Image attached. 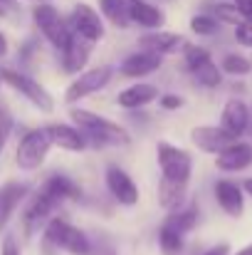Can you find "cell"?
I'll return each instance as SVG.
<instances>
[{
    "label": "cell",
    "mask_w": 252,
    "mask_h": 255,
    "mask_svg": "<svg viewBox=\"0 0 252 255\" xmlns=\"http://www.w3.org/2000/svg\"><path fill=\"white\" fill-rule=\"evenodd\" d=\"M70 117L82 127V131L94 146H126V144H131L129 131L106 117H99V114L86 112V109H72Z\"/></svg>",
    "instance_id": "cell-1"
},
{
    "label": "cell",
    "mask_w": 252,
    "mask_h": 255,
    "mask_svg": "<svg viewBox=\"0 0 252 255\" xmlns=\"http://www.w3.org/2000/svg\"><path fill=\"white\" fill-rule=\"evenodd\" d=\"M45 241L52 243L55 248H62L72 255H89L91 253V243L80 228H75L72 223L62 221V218H52L45 228Z\"/></svg>",
    "instance_id": "cell-2"
},
{
    "label": "cell",
    "mask_w": 252,
    "mask_h": 255,
    "mask_svg": "<svg viewBox=\"0 0 252 255\" xmlns=\"http://www.w3.org/2000/svg\"><path fill=\"white\" fill-rule=\"evenodd\" d=\"M52 146V139H50V131L47 127L45 129H32L22 136L20 146H17V166L22 171H35L47 156Z\"/></svg>",
    "instance_id": "cell-3"
},
{
    "label": "cell",
    "mask_w": 252,
    "mask_h": 255,
    "mask_svg": "<svg viewBox=\"0 0 252 255\" xmlns=\"http://www.w3.org/2000/svg\"><path fill=\"white\" fill-rule=\"evenodd\" d=\"M159 169H161V181H170V183H185L190 181V156L170 144H159Z\"/></svg>",
    "instance_id": "cell-4"
},
{
    "label": "cell",
    "mask_w": 252,
    "mask_h": 255,
    "mask_svg": "<svg viewBox=\"0 0 252 255\" xmlns=\"http://www.w3.org/2000/svg\"><path fill=\"white\" fill-rule=\"evenodd\" d=\"M40 32L57 47V50H65L72 40V32H70V25L65 22V17L52 7V5H37L35 12H32Z\"/></svg>",
    "instance_id": "cell-5"
},
{
    "label": "cell",
    "mask_w": 252,
    "mask_h": 255,
    "mask_svg": "<svg viewBox=\"0 0 252 255\" xmlns=\"http://www.w3.org/2000/svg\"><path fill=\"white\" fill-rule=\"evenodd\" d=\"M0 77L12 87V89H17L20 94H25V97H27L35 107H40L42 112H52V104H55V102H52L50 92L40 85V82H35L32 77H27V75H22V72H17V70H2Z\"/></svg>",
    "instance_id": "cell-6"
},
{
    "label": "cell",
    "mask_w": 252,
    "mask_h": 255,
    "mask_svg": "<svg viewBox=\"0 0 252 255\" xmlns=\"http://www.w3.org/2000/svg\"><path fill=\"white\" fill-rule=\"evenodd\" d=\"M70 32L86 42H96L104 37V22L94 7L80 2V5H75V10L70 15Z\"/></svg>",
    "instance_id": "cell-7"
},
{
    "label": "cell",
    "mask_w": 252,
    "mask_h": 255,
    "mask_svg": "<svg viewBox=\"0 0 252 255\" xmlns=\"http://www.w3.org/2000/svg\"><path fill=\"white\" fill-rule=\"evenodd\" d=\"M109 80H111V70L109 67H94V70L80 75L72 85L67 87V94L65 97H67V102H80L84 97L104 89V87L109 85Z\"/></svg>",
    "instance_id": "cell-8"
},
{
    "label": "cell",
    "mask_w": 252,
    "mask_h": 255,
    "mask_svg": "<svg viewBox=\"0 0 252 255\" xmlns=\"http://www.w3.org/2000/svg\"><path fill=\"white\" fill-rule=\"evenodd\" d=\"M190 139H193V144L200 149V151H205V154H223L228 146H233L238 139H233L228 131H223L220 127H195L193 131H190Z\"/></svg>",
    "instance_id": "cell-9"
},
{
    "label": "cell",
    "mask_w": 252,
    "mask_h": 255,
    "mask_svg": "<svg viewBox=\"0 0 252 255\" xmlns=\"http://www.w3.org/2000/svg\"><path fill=\"white\" fill-rule=\"evenodd\" d=\"M248 124H250L248 104L243 99H228L223 107V114H220V129L228 131L233 139H238L248 131Z\"/></svg>",
    "instance_id": "cell-10"
},
{
    "label": "cell",
    "mask_w": 252,
    "mask_h": 255,
    "mask_svg": "<svg viewBox=\"0 0 252 255\" xmlns=\"http://www.w3.org/2000/svg\"><path fill=\"white\" fill-rule=\"evenodd\" d=\"M106 186H109L111 196H114L119 203H124V206H134V203L139 201V188H136V183L131 181V176H129L126 171H121L119 166L106 169Z\"/></svg>",
    "instance_id": "cell-11"
},
{
    "label": "cell",
    "mask_w": 252,
    "mask_h": 255,
    "mask_svg": "<svg viewBox=\"0 0 252 255\" xmlns=\"http://www.w3.org/2000/svg\"><path fill=\"white\" fill-rule=\"evenodd\" d=\"M139 45L144 47V52H154V55H173L178 50H185V40L175 32H149L144 37H139Z\"/></svg>",
    "instance_id": "cell-12"
},
{
    "label": "cell",
    "mask_w": 252,
    "mask_h": 255,
    "mask_svg": "<svg viewBox=\"0 0 252 255\" xmlns=\"http://www.w3.org/2000/svg\"><path fill=\"white\" fill-rule=\"evenodd\" d=\"M27 191L30 188L25 183H17V181H7L5 186H0V231H5L7 221L12 218L15 208L22 203Z\"/></svg>",
    "instance_id": "cell-13"
},
{
    "label": "cell",
    "mask_w": 252,
    "mask_h": 255,
    "mask_svg": "<svg viewBox=\"0 0 252 255\" xmlns=\"http://www.w3.org/2000/svg\"><path fill=\"white\" fill-rule=\"evenodd\" d=\"M252 164V146L250 144H243V141H235L233 146H228L223 154H218V161L215 166L220 171H243Z\"/></svg>",
    "instance_id": "cell-14"
},
{
    "label": "cell",
    "mask_w": 252,
    "mask_h": 255,
    "mask_svg": "<svg viewBox=\"0 0 252 255\" xmlns=\"http://www.w3.org/2000/svg\"><path fill=\"white\" fill-rule=\"evenodd\" d=\"M215 198H218L220 208L228 216H235V218L243 216L245 203H243V188L238 183H233V181H218L215 183Z\"/></svg>",
    "instance_id": "cell-15"
},
{
    "label": "cell",
    "mask_w": 252,
    "mask_h": 255,
    "mask_svg": "<svg viewBox=\"0 0 252 255\" xmlns=\"http://www.w3.org/2000/svg\"><path fill=\"white\" fill-rule=\"evenodd\" d=\"M161 67V55H154V52H136L131 57H126V62L121 65V75L126 77H144V75H151Z\"/></svg>",
    "instance_id": "cell-16"
},
{
    "label": "cell",
    "mask_w": 252,
    "mask_h": 255,
    "mask_svg": "<svg viewBox=\"0 0 252 255\" xmlns=\"http://www.w3.org/2000/svg\"><path fill=\"white\" fill-rule=\"evenodd\" d=\"M62 52H65V72L75 75V72H80L84 65H86V60H89V55H91V42H86L82 37L72 35L70 45H67Z\"/></svg>",
    "instance_id": "cell-17"
},
{
    "label": "cell",
    "mask_w": 252,
    "mask_h": 255,
    "mask_svg": "<svg viewBox=\"0 0 252 255\" xmlns=\"http://www.w3.org/2000/svg\"><path fill=\"white\" fill-rule=\"evenodd\" d=\"M47 131H50L52 144H57V146L65 149V151H84V149H86L84 136L77 129L67 127V124H52V127H47Z\"/></svg>",
    "instance_id": "cell-18"
},
{
    "label": "cell",
    "mask_w": 252,
    "mask_h": 255,
    "mask_svg": "<svg viewBox=\"0 0 252 255\" xmlns=\"http://www.w3.org/2000/svg\"><path fill=\"white\" fill-rule=\"evenodd\" d=\"M129 17H131V22H139L141 27H151V30L164 25V12L146 0H131Z\"/></svg>",
    "instance_id": "cell-19"
},
{
    "label": "cell",
    "mask_w": 252,
    "mask_h": 255,
    "mask_svg": "<svg viewBox=\"0 0 252 255\" xmlns=\"http://www.w3.org/2000/svg\"><path fill=\"white\" fill-rule=\"evenodd\" d=\"M156 97H159V89L154 85H134L119 94V104L124 109H136V107H144V104L154 102Z\"/></svg>",
    "instance_id": "cell-20"
},
{
    "label": "cell",
    "mask_w": 252,
    "mask_h": 255,
    "mask_svg": "<svg viewBox=\"0 0 252 255\" xmlns=\"http://www.w3.org/2000/svg\"><path fill=\"white\" fill-rule=\"evenodd\" d=\"M42 188H45L57 203H62V201H67V198H80V188H77V183H75L72 178L62 176V173L50 176V178L42 183Z\"/></svg>",
    "instance_id": "cell-21"
},
{
    "label": "cell",
    "mask_w": 252,
    "mask_h": 255,
    "mask_svg": "<svg viewBox=\"0 0 252 255\" xmlns=\"http://www.w3.org/2000/svg\"><path fill=\"white\" fill-rule=\"evenodd\" d=\"M185 183H170V181H161L159 186V203L166 208V211H180V203L185 198Z\"/></svg>",
    "instance_id": "cell-22"
},
{
    "label": "cell",
    "mask_w": 252,
    "mask_h": 255,
    "mask_svg": "<svg viewBox=\"0 0 252 255\" xmlns=\"http://www.w3.org/2000/svg\"><path fill=\"white\" fill-rule=\"evenodd\" d=\"M129 5L131 0H99L101 12L116 25V27H129L131 17H129Z\"/></svg>",
    "instance_id": "cell-23"
},
{
    "label": "cell",
    "mask_w": 252,
    "mask_h": 255,
    "mask_svg": "<svg viewBox=\"0 0 252 255\" xmlns=\"http://www.w3.org/2000/svg\"><path fill=\"white\" fill-rule=\"evenodd\" d=\"M195 223H198V211H195V208L175 211V213H170L166 221H164V226H166V228L175 231V233H180V236H185L188 231H193V228H195Z\"/></svg>",
    "instance_id": "cell-24"
},
{
    "label": "cell",
    "mask_w": 252,
    "mask_h": 255,
    "mask_svg": "<svg viewBox=\"0 0 252 255\" xmlns=\"http://www.w3.org/2000/svg\"><path fill=\"white\" fill-rule=\"evenodd\" d=\"M193 77L203 87H208V89L220 85V70H218V65H213V60H208V62H203L200 67H195V70H193Z\"/></svg>",
    "instance_id": "cell-25"
},
{
    "label": "cell",
    "mask_w": 252,
    "mask_h": 255,
    "mask_svg": "<svg viewBox=\"0 0 252 255\" xmlns=\"http://www.w3.org/2000/svg\"><path fill=\"white\" fill-rule=\"evenodd\" d=\"M159 243H161V251L166 255H175V253H180V248H183V236L175 233V231H170V228H166V226H161Z\"/></svg>",
    "instance_id": "cell-26"
},
{
    "label": "cell",
    "mask_w": 252,
    "mask_h": 255,
    "mask_svg": "<svg viewBox=\"0 0 252 255\" xmlns=\"http://www.w3.org/2000/svg\"><path fill=\"white\" fill-rule=\"evenodd\" d=\"M223 70L228 75H248L252 70V65H250V60L243 57V55H225L223 57Z\"/></svg>",
    "instance_id": "cell-27"
},
{
    "label": "cell",
    "mask_w": 252,
    "mask_h": 255,
    "mask_svg": "<svg viewBox=\"0 0 252 255\" xmlns=\"http://www.w3.org/2000/svg\"><path fill=\"white\" fill-rule=\"evenodd\" d=\"M218 20L213 17V15H195L193 20H190V30L195 32V35H215L218 32Z\"/></svg>",
    "instance_id": "cell-28"
},
{
    "label": "cell",
    "mask_w": 252,
    "mask_h": 255,
    "mask_svg": "<svg viewBox=\"0 0 252 255\" xmlns=\"http://www.w3.org/2000/svg\"><path fill=\"white\" fill-rule=\"evenodd\" d=\"M213 12H215V20L220 22H235V25H240L243 22V17H240V12H238V7L235 5H228V2H218V5H213Z\"/></svg>",
    "instance_id": "cell-29"
},
{
    "label": "cell",
    "mask_w": 252,
    "mask_h": 255,
    "mask_svg": "<svg viewBox=\"0 0 252 255\" xmlns=\"http://www.w3.org/2000/svg\"><path fill=\"white\" fill-rule=\"evenodd\" d=\"M210 60V55L203 50V47H195V45H185V65H188V70L193 72L195 67H200L203 62H208Z\"/></svg>",
    "instance_id": "cell-30"
},
{
    "label": "cell",
    "mask_w": 252,
    "mask_h": 255,
    "mask_svg": "<svg viewBox=\"0 0 252 255\" xmlns=\"http://www.w3.org/2000/svg\"><path fill=\"white\" fill-rule=\"evenodd\" d=\"M10 131H12V119H10L7 109H0V151L5 149V144H7V136H10Z\"/></svg>",
    "instance_id": "cell-31"
},
{
    "label": "cell",
    "mask_w": 252,
    "mask_h": 255,
    "mask_svg": "<svg viewBox=\"0 0 252 255\" xmlns=\"http://www.w3.org/2000/svg\"><path fill=\"white\" fill-rule=\"evenodd\" d=\"M235 40H238L243 47H252V22L235 25Z\"/></svg>",
    "instance_id": "cell-32"
},
{
    "label": "cell",
    "mask_w": 252,
    "mask_h": 255,
    "mask_svg": "<svg viewBox=\"0 0 252 255\" xmlns=\"http://www.w3.org/2000/svg\"><path fill=\"white\" fill-rule=\"evenodd\" d=\"M233 5L238 7V12L245 22H252V0H233Z\"/></svg>",
    "instance_id": "cell-33"
},
{
    "label": "cell",
    "mask_w": 252,
    "mask_h": 255,
    "mask_svg": "<svg viewBox=\"0 0 252 255\" xmlns=\"http://www.w3.org/2000/svg\"><path fill=\"white\" fill-rule=\"evenodd\" d=\"M161 107L164 109H180L183 107V97H178V94H164L161 97Z\"/></svg>",
    "instance_id": "cell-34"
},
{
    "label": "cell",
    "mask_w": 252,
    "mask_h": 255,
    "mask_svg": "<svg viewBox=\"0 0 252 255\" xmlns=\"http://www.w3.org/2000/svg\"><path fill=\"white\" fill-rule=\"evenodd\" d=\"M2 255H22L20 253V246L15 243L12 236H5V241H2Z\"/></svg>",
    "instance_id": "cell-35"
},
{
    "label": "cell",
    "mask_w": 252,
    "mask_h": 255,
    "mask_svg": "<svg viewBox=\"0 0 252 255\" xmlns=\"http://www.w3.org/2000/svg\"><path fill=\"white\" fill-rule=\"evenodd\" d=\"M228 253H230V246H228V243H220V246H215V248L205 251L203 255H228Z\"/></svg>",
    "instance_id": "cell-36"
},
{
    "label": "cell",
    "mask_w": 252,
    "mask_h": 255,
    "mask_svg": "<svg viewBox=\"0 0 252 255\" xmlns=\"http://www.w3.org/2000/svg\"><path fill=\"white\" fill-rule=\"evenodd\" d=\"M2 55H7V40H5V35L0 32V57Z\"/></svg>",
    "instance_id": "cell-37"
},
{
    "label": "cell",
    "mask_w": 252,
    "mask_h": 255,
    "mask_svg": "<svg viewBox=\"0 0 252 255\" xmlns=\"http://www.w3.org/2000/svg\"><path fill=\"white\" fill-rule=\"evenodd\" d=\"M235 255H252V243H250V246H245L243 251H238Z\"/></svg>",
    "instance_id": "cell-38"
},
{
    "label": "cell",
    "mask_w": 252,
    "mask_h": 255,
    "mask_svg": "<svg viewBox=\"0 0 252 255\" xmlns=\"http://www.w3.org/2000/svg\"><path fill=\"white\" fill-rule=\"evenodd\" d=\"M243 186H245V191L252 196V178H248V181H243Z\"/></svg>",
    "instance_id": "cell-39"
},
{
    "label": "cell",
    "mask_w": 252,
    "mask_h": 255,
    "mask_svg": "<svg viewBox=\"0 0 252 255\" xmlns=\"http://www.w3.org/2000/svg\"><path fill=\"white\" fill-rule=\"evenodd\" d=\"M0 5H2V7L7 10V7H12V0H0Z\"/></svg>",
    "instance_id": "cell-40"
},
{
    "label": "cell",
    "mask_w": 252,
    "mask_h": 255,
    "mask_svg": "<svg viewBox=\"0 0 252 255\" xmlns=\"http://www.w3.org/2000/svg\"><path fill=\"white\" fill-rule=\"evenodd\" d=\"M37 2H45V0H37Z\"/></svg>",
    "instance_id": "cell-41"
},
{
    "label": "cell",
    "mask_w": 252,
    "mask_h": 255,
    "mask_svg": "<svg viewBox=\"0 0 252 255\" xmlns=\"http://www.w3.org/2000/svg\"><path fill=\"white\" fill-rule=\"evenodd\" d=\"M250 65H252V60H250Z\"/></svg>",
    "instance_id": "cell-42"
}]
</instances>
